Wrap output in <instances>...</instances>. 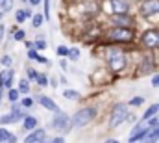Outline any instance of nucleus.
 <instances>
[{
  "instance_id": "1a4fd4ad",
  "label": "nucleus",
  "mask_w": 159,
  "mask_h": 143,
  "mask_svg": "<svg viewBox=\"0 0 159 143\" xmlns=\"http://www.w3.org/2000/svg\"><path fill=\"white\" fill-rule=\"evenodd\" d=\"M26 115H22L19 110H15L13 113H7V115H4V117H0V123L2 125H7V123H17L19 119H24Z\"/></svg>"
},
{
  "instance_id": "2eb2a0df",
  "label": "nucleus",
  "mask_w": 159,
  "mask_h": 143,
  "mask_svg": "<svg viewBox=\"0 0 159 143\" xmlns=\"http://www.w3.org/2000/svg\"><path fill=\"white\" fill-rule=\"evenodd\" d=\"M143 140H144V141H156V140H159V125H156L154 128H150V130L144 134Z\"/></svg>"
},
{
  "instance_id": "58836bf2",
  "label": "nucleus",
  "mask_w": 159,
  "mask_h": 143,
  "mask_svg": "<svg viewBox=\"0 0 159 143\" xmlns=\"http://www.w3.org/2000/svg\"><path fill=\"white\" fill-rule=\"evenodd\" d=\"M0 19H2V13H0Z\"/></svg>"
},
{
  "instance_id": "b1692460",
  "label": "nucleus",
  "mask_w": 159,
  "mask_h": 143,
  "mask_svg": "<svg viewBox=\"0 0 159 143\" xmlns=\"http://www.w3.org/2000/svg\"><path fill=\"white\" fill-rule=\"evenodd\" d=\"M69 56H70V60H74V62H76V60L80 58V50H78V48H72V50L69 52Z\"/></svg>"
},
{
  "instance_id": "f704fd0d",
  "label": "nucleus",
  "mask_w": 159,
  "mask_h": 143,
  "mask_svg": "<svg viewBox=\"0 0 159 143\" xmlns=\"http://www.w3.org/2000/svg\"><path fill=\"white\" fill-rule=\"evenodd\" d=\"M37 82H39L41 86H46V78H44V76H39V78H37Z\"/></svg>"
},
{
  "instance_id": "5701e85b",
  "label": "nucleus",
  "mask_w": 159,
  "mask_h": 143,
  "mask_svg": "<svg viewBox=\"0 0 159 143\" xmlns=\"http://www.w3.org/2000/svg\"><path fill=\"white\" fill-rule=\"evenodd\" d=\"M11 7H13V2L11 0H2V9L4 11H9Z\"/></svg>"
},
{
  "instance_id": "f03ea898",
  "label": "nucleus",
  "mask_w": 159,
  "mask_h": 143,
  "mask_svg": "<svg viewBox=\"0 0 159 143\" xmlns=\"http://www.w3.org/2000/svg\"><path fill=\"white\" fill-rule=\"evenodd\" d=\"M107 60H109V67H111V71H115V72L122 71L124 65H126L124 52L119 50V48H111V50L107 52Z\"/></svg>"
},
{
  "instance_id": "2f4dec72",
  "label": "nucleus",
  "mask_w": 159,
  "mask_h": 143,
  "mask_svg": "<svg viewBox=\"0 0 159 143\" xmlns=\"http://www.w3.org/2000/svg\"><path fill=\"white\" fill-rule=\"evenodd\" d=\"M15 39H17V41L24 39V32H22V30H20V32H15Z\"/></svg>"
},
{
  "instance_id": "473e14b6",
  "label": "nucleus",
  "mask_w": 159,
  "mask_h": 143,
  "mask_svg": "<svg viewBox=\"0 0 159 143\" xmlns=\"http://www.w3.org/2000/svg\"><path fill=\"white\" fill-rule=\"evenodd\" d=\"M152 86H156V87H159V74H156V76L152 78Z\"/></svg>"
},
{
  "instance_id": "4c0bfd02",
  "label": "nucleus",
  "mask_w": 159,
  "mask_h": 143,
  "mask_svg": "<svg viewBox=\"0 0 159 143\" xmlns=\"http://www.w3.org/2000/svg\"><path fill=\"white\" fill-rule=\"evenodd\" d=\"M2 87H4V86L0 84V101H2Z\"/></svg>"
},
{
  "instance_id": "cd10ccee",
  "label": "nucleus",
  "mask_w": 159,
  "mask_h": 143,
  "mask_svg": "<svg viewBox=\"0 0 159 143\" xmlns=\"http://www.w3.org/2000/svg\"><path fill=\"white\" fill-rule=\"evenodd\" d=\"M28 78L37 80V78H39V74H37V71H34V69H28Z\"/></svg>"
},
{
  "instance_id": "7ed1b4c3",
  "label": "nucleus",
  "mask_w": 159,
  "mask_h": 143,
  "mask_svg": "<svg viewBox=\"0 0 159 143\" xmlns=\"http://www.w3.org/2000/svg\"><path fill=\"white\" fill-rule=\"evenodd\" d=\"M94 115H96L94 108H83V110H80L78 113L72 117V126H85L87 123L93 121Z\"/></svg>"
},
{
  "instance_id": "f3484780",
  "label": "nucleus",
  "mask_w": 159,
  "mask_h": 143,
  "mask_svg": "<svg viewBox=\"0 0 159 143\" xmlns=\"http://www.w3.org/2000/svg\"><path fill=\"white\" fill-rule=\"evenodd\" d=\"M17 138L11 134V132H7L6 128H0V141H15Z\"/></svg>"
},
{
  "instance_id": "9b49d317",
  "label": "nucleus",
  "mask_w": 159,
  "mask_h": 143,
  "mask_svg": "<svg viewBox=\"0 0 159 143\" xmlns=\"http://www.w3.org/2000/svg\"><path fill=\"white\" fill-rule=\"evenodd\" d=\"M152 67H154V58L146 56V58L143 60L141 67H139V72H141V74H148V72H152Z\"/></svg>"
},
{
  "instance_id": "c85d7f7f",
  "label": "nucleus",
  "mask_w": 159,
  "mask_h": 143,
  "mask_svg": "<svg viewBox=\"0 0 159 143\" xmlns=\"http://www.w3.org/2000/svg\"><path fill=\"white\" fill-rule=\"evenodd\" d=\"M69 52H70V50H69L67 47H59V48H57V54H59V56H67Z\"/></svg>"
},
{
  "instance_id": "f257e3e1",
  "label": "nucleus",
  "mask_w": 159,
  "mask_h": 143,
  "mask_svg": "<svg viewBox=\"0 0 159 143\" xmlns=\"http://www.w3.org/2000/svg\"><path fill=\"white\" fill-rule=\"evenodd\" d=\"M156 125H157V119H156V117H143V121H139V123L135 125V128L131 130L129 141H137V140H143V138H144V134H146L150 128H154Z\"/></svg>"
},
{
  "instance_id": "6ab92c4d",
  "label": "nucleus",
  "mask_w": 159,
  "mask_h": 143,
  "mask_svg": "<svg viewBox=\"0 0 159 143\" xmlns=\"http://www.w3.org/2000/svg\"><path fill=\"white\" fill-rule=\"evenodd\" d=\"M159 111V104H154V106H150L146 110V113H144V117H154L156 113Z\"/></svg>"
},
{
  "instance_id": "20e7f679",
  "label": "nucleus",
  "mask_w": 159,
  "mask_h": 143,
  "mask_svg": "<svg viewBox=\"0 0 159 143\" xmlns=\"http://www.w3.org/2000/svg\"><path fill=\"white\" fill-rule=\"evenodd\" d=\"M109 39L111 41H131L133 39V32L126 26H119V28H113L109 32Z\"/></svg>"
},
{
  "instance_id": "ddd939ff",
  "label": "nucleus",
  "mask_w": 159,
  "mask_h": 143,
  "mask_svg": "<svg viewBox=\"0 0 159 143\" xmlns=\"http://www.w3.org/2000/svg\"><path fill=\"white\" fill-rule=\"evenodd\" d=\"M37 101H39V102H41L44 108L52 110V111H59L57 104H54V101H52V99H48V97H44V95H39V97H37Z\"/></svg>"
},
{
  "instance_id": "4be33fe9",
  "label": "nucleus",
  "mask_w": 159,
  "mask_h": 143,
  "mask_svg": "<svg viewBox=\"0 0 159 143\" xmlns=\"http://www.w3.org/2000/svg\"><path fill=\"white\" fill-rule=\"evenodd\" d=\"M28 15H30V11L22 9V11H19V13H17V21H19V22H24V21L28 19Z\"/></svg>"
},
{
  "instance_id": "412c9836",
  "label": "nucleus",
  "mask_w": 159,
  "mask_h": 143,
  "mask_svg": "<svg viewBox=\"0 0 159 143\" xmlns=\"http://www.w3.org/2000/svg\"><path fill=\"white\" fill-rule=\"evenodd\" d=\"M19 91H20V93H28V91H30L28 80H20V82H19Z\"/></svg>"
},
{
  "instance_id": "c756f323",
  "label": "nucleus",
  "mask_w": 159,
  "mask_h": 143,
  "mask_svg": "<svg viewBox=\"0 0 159 143\" xmlns=\"http://www.w3.org/2000/svg\"><path fill=\"white\" fill-rule=\"evenodd\" d=\"M41 22H43V17L41 15H35L34 17V26H41Z\"/></svg>"
},
{
  "instance_id": "bb28decb",
  "label": "nucleus",
  "mask_w": 159,
  "mask_h": 143,
  "mask_svg": "<svg viewBox=\"0 0 159 143\" xmlns=\"http://www.w3.org/2000/svg\"><path fill=\"white\" fill-rule=\"evenodd\" d=\"M143 102H144L143 97H135V99H131V104H133V106H141Z\"/></svg>"
},
{
  "instance_id": "e433bc0d",
  "label": "nucleus",
  "mask_w": 159,
  "mask_h": 143,
  "mask_svg": "<svg viewBox=\"0 0 159 143\" xmlns=\"http://www.w3.org/2000/svg\"><path fill=\"white\" fill-rule=\"evenodd\" d=\"M39 2H41V0H30V4H34V6H37Z\"/></svg>"
},
{
  "instance_id": "aec40b11",
  "label": "nucleus",
  "mask_w": 159,
  "mask_h": 143,
  "mask_svg": "<svg viewBox=\"0 0 159 143\" xmlns=\"http://www.w3.org/2000/svg\"><path fill=\"white\" fill-rule=\"evenodd\" d=\"M63 97H67V99H80V93L78 91H72V89H65Z\"/></svg>"
},
{
  "instance_id": "dca6fc26",
  "label": "nucleus",
  "mask_w": 159,
  "mask_h": 143,
  "mask_svg": "<svg viewBox=\"0 0 159 143\" xmlns=\"http://www.w3.org/2000/svg\"><path fill=\"white\" fill-rule=\"evenodd\" d=\"M46 140V134H44V130H35L34 134H30L28 138H26V141L28 143H34V141H44Z\"/></svg>"
},
{
  "instance_id": "39448f33",
  "label": "nucleus",
  "mask_w": 159,
  "mask_h": 143,
  "mask_svg": "<svg viewBox=\"0 0 159 143\" xmlns=\"http://www.w3.org/2000/svg\"><path fill=\"white\" fill-rule=\"evenodd\" d=\"M126 115H128L126 104H117L113 108V113H111V119H109V126H119L120 123H124Z\"/></svg>"
},
{
  "instance_id": "c9c22d12",
  "label": "nucleus",
  "mask_w": 159,
  "mask_h": 143,
  "mask_svg": "<svg viewBox=\"0 0 159 143\" xmlns=\"http://www.w3.org/2000/svg\"><path fill=\"white\" fill-rule=\"evenodd\" d=\"M4 32H6V30H4V26H0V41H2V37H4Z\"/></svg>"
},
{
  "instance_id": "f8f14e48",
  "label": "nucleus",
  "mask_w": 159,
  "mask_h": 143,
  "mask_svg": "<svg viewBox=\"0 0 159 143\" xmlns=\"http://www.w3.org/2000/svg\"><path fill=\"white\" fill-rule=\"evenodd\" d=\"M111 7L115 13H126L128 11V2L126 0H111Z\"/></svg>"
},
{
  "instance_id": "0eeeda50",
  "label": "nucleus",
  "mask_w": 159,
  "mask_h": 143,
  "mask_svg": "<svg viewBox=\"0 0 159 143\" xmlns=\"http://www.w3.org/2000/svg\"><path fill=\"white\" fill-rule=\"evenodd\" d=\"M50 126H52V128H59V130H63V132H69L70 126H72V123L69 125V117L63 115V113H59V115L50 123Z\"/></svg>"
},
{
  "instance_id": "9d476101",
  "label": "nucleus",
  "mask_w": 159,
  "mask_h": 143,
  "mask_svg": "<svg viewBox=\"0 0 159 143\" xmlns=\"http://www.w3.org/2000/svg\"><path fill=\"white\" fill-rule=\"evenodd\" d=\"M111 21H113L115 24H119V26H129V24H131V17H128L126 13H115V15L111 17Z\"/></svg>"
},
{
  "instance_id": "4468645a",
  "label": "nucleus",
  "mask_w": 159,
  "mask_h": 143,
  "mask_svg": "<svg viewBox=\"0 0 159 143\" xmlns=\"http://www.w3.org/2000/svg\"><path fill=\"white\" fill-rule=\"evenodd\" d=\"M11 80H13V71H11V69L0 72V84H2L4 87H9V86H11Z\"/></svg>"
},
{
  "instance_id": "393cba45",
  "label": "nucleus",
  "mask_w": 159,
  "mask_h": 143,
  "mask_svg": "<svg viewBox=\"0 0 159 143\" xmlns=\"http://www.w3.org/2000/svg\"><path fill=\"white\" fill-rule=\"evenodd\" d=\"M0 63H2L4 67H11V58H9V56H4V58L0 60Z\"/></svg>"
},
{
  "instance_id": "72a5a7b5",
  "label": "nucleus",
  "mask_w": 159,
  "mask_h": 143,
  "mask_svg": "<svg viewBox=\"0 0 159 143\" xmlns=\"http://www.w3.org/2000/svg\"><path fill=\"white\" fill-rule=\"evenodd\" d=\"M35 47H37V48H44V47H46V43H44V41H37V43H35Z\"/></svg>"
},
{
  "instance_id": "423d86ee",
  "label": "nucleus",
  "mask_w": 159,
  "mask_h": 143,
  "mask_svg": "<svg viewBox=\"0 0 159 143\" xmlns=\"http://www.w3.org/2000/svg\"><path fill=\"white\" fill-rule=\"evenodd\" d=\"M143 43L148 48H159V30H148L143 36Z\"/></svg>"
},
{
  "instance_id": "a878e982",
  "label": "nucleus",
  "mask_w": 159,
  "mask_h": 143,
  "mask_svg": "<svg viewBox=\"0 0 159 143\" xmlns=\"http://www.w3.org/2000/svg\"><path fill=\"white\" fill-rule=\"evenodd\" d=\"M17 99H19V91H17V89H11V91H9V101L15 102Z\"/></svg>"
},
{
  "instance_id": "a211bd4d",
  "label": "nucleus",
  "mask_w": 159,
  "mask_h": 143,
  "mask_svg": "<svg viewBox=\"0 0 159 143\" xmlns=\"http://www.w3.org/2000/svg\"><path fill=\"white\" fill-rule=\"evenodd\" d=\"M35 125H37V119L26 115V119H24V128H26V130H32V128H35Z\"/></svg>"
},
{
  "instance_id": "6e6552de",
  "label": "nucleus",
  "mask_w": 159,
  "mask_h": 143,
  "mask_svg": "<svg viewBox=\"0 0 159 143\" xmlns=\"http://www.w3.org/2000/svg\"><path fill=\"white\" fill-rule=\"evenodd\" d=\"M159 11V0H144L143 6H141V13L143 15H152V13H157Z\"/></svg>"
},
{
  "instance_id": "7c9ffc66",
  "label": "nucleus",
  "mask_w": 159,
  "mask_h": 143,
  "mask_svg": "<svg viewBox=\"0 0 159 143\" xmlns=\"http://www.w3.org/2000/svg\"><path fill=\"white\" fill-rule=\"evenodd\" d=\"M32 104H34V101H32V99H22V106H24V108H30Z\"/></svg>"
}]
</instances>
